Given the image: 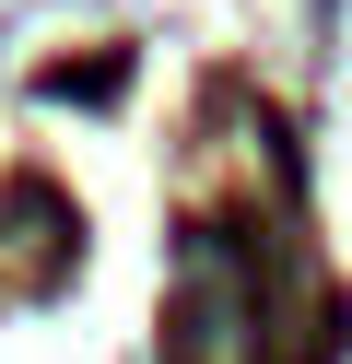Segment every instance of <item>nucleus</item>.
I'll return each instance as SVG.
<instances>
[{
  "mask_svg": "<svg viewBox=\"0 0 352 364\" xmlns=\"http://www.w3.org/2000/svg\"><path fill=\"white\" fill-rule=\"evenodd\" d=\"M258 353V259L200 223L176 247V364H247Z\"/></svg>",
  "mask_w": 352,
  "mask_h": 364,
  "instance_id": "obj_1",
  "label": "nucleus"
}]
</instances>
